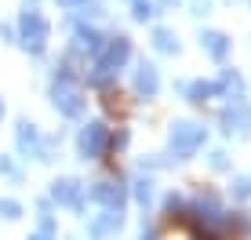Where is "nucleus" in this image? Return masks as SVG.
<instances>
[{
    "label": "nucleus",
    "mask_w": 251,
    "mask_h": 240,
    "mask_svg": "<svg viewBox=\"0 0 251 240\" xmlns=\"http://www.w3.org/2000/svg\"><path fill=\"white\" fill-rule=\"evenodd\" d=\"M91 200L106 204V211H120L124 200H127V193H124V186H117V182H95L91 186Z\"/></svg>",
    "instance_id": "obj_3"
},
{
    "label": "nucleus",
    "mask_w": 251,
    "mask_h": 240,
    "mask_svg": "<svg viewBox=\"0 0 251 240\" xmlns=\"http://www.w3.org/2000/svg\"><path fill=\"white\" fill-rule=\"evenodd\" d=\"M0 117H4V102H0Z\"/></svg>",
    "instance_id": "obj_20"
},
{
    "label": "nucleus",
    "mask_w": 251,
    "mask_h": 240,
    "mask_svg": "<svg viewBox=\"0 0 251 240\" xmlns=\"http://www.w3.org/2000/svg\"><path fill=\"white\" fill-rule=\"evenodd\" d=\"M29 240H55V222H51V215L40 218V229H37Z\"/></svg>",
    "instance_id": "obj_12"
},
{
    "label": "nucleus",
    "mask_w": 251,
    "mask_h": 240,
    "mask_svg": "<svg viewBox=\"0 0 251 240\" xmlns=\"http://www.w3.org/2000/svg\"><path fill=\"white\" fill-rule=\"evenodd\" d=\"M204 139H207V131L201 124H175V131H171V153L175 157H193L204 145Z\"/></svg>",
    "instance_id": "obj_1"
},
{
    "label": "nucleus",
    "mask_w": 251,
    "mask_h": 240,
    "mask_svg": "<svg viewBox=\"0 0 251 240\" xmlns=\"http://www.w3.org/2000/svg\"><path fill=\"white\" fill-rule=\"evenodd\" d=\"M222 124H226V131H233V127H237V131H251V109L244 106V102H233V106L226 109V117H222Z\"/></svg>",
    "instance_id": "obj_5"
},
{
    "label": "nucleus",
    "mask_w": 251,
    "mask_h": 240,
    "mask_svg": "<svg viewBox=\"0 0 251 240\" xmlns=\"http://www.w3.org/2000/svg\"><path fill=\"white\" fill-rule=\"evenodd\" d=\"M55 106L62 109L66 117H80V98H76V91H69V88H55Z\"/></svg>",
    "instance_id": "obj_8"
},
{
    "label": "nucleus",
    "mask_w": 251,
    "mask_h": 240,
    "mask_svg": "<svg viewBox=\"0 0 251 240\" xmlns=\"http://www.w3.org/2000/svg\"><path fill=\"white\" fill-rule=\"evenodd\" d=\"M157 48H160V51H171V48H175V44H171V33H164V29L157 33Z\"/></svg>",
    "instance_id": "obj_17"
},
{
    "label": "nucleus",
    "mask_w": 251,
    "mask_h": 240,
    "mask_svg": "<svg viewBox=\"0 0 251 240\" xmlns=\"http://www.w3.org/2000/svg\"><path fill=\"white\" fill-rule=\"evenodd\" d=\"M106 142H109V135H106V124H88L80 131V157L84 160H95V157H102V149H106Z\"/></svg>",
    "instance_id": "obj_2"
},
{
    "label": "nucleus",
    "mask_w": 251,
    "mask_h": 240,
    "mask_svg": "<svg viewBox=\"0 0 251 240\" xmlns=\"http://www.w3.org/2000/svg\"><path fill=\"white\" fill-rule=\"evenodd\" d=\"M22 29H25V48H33V51L44 48L48 29H44V22H40L37 15H25V19H22Z\"/></svg>",
    "instance_id": "obj_6"
},
{
    "label": "nucleus",
    "mask_w": 251,
    "mask_h": 240,
    "mask_svg": "<svg viewBox=\"0 0 251 240\" xmlns=\"http://www.w3.org/2000/svg\"><path fill=\"white\" fill-rule=\"evenodd\" d=\"M204 44H207V51H211L215 58H222V55H226V37H219V33H207V37H204Z\"/></svg>",
    "instance_id": "obj_11"
},
{
    "label": "nucleus",
    "mask_w": 251,
    "mask_h": 240,
    "mask_svg": "<svg viewBox=\"0 0 251 240\" xmlns=\"http://www.w3.org/2000/svg\"><path fill=\"white\" fill-rule=\"evenodd\" d=\"M55 200L58 204H69V208H80L84 204V190H80V182H73V178H62V182H55Z\"/></svg>",
    "instance_id": "obj_4"
},
{
    "label": "nucleus",
    "mask_w": 251,
    "mask_h": 240,
    "mask_svg": "<svg viewBox=\"0 0 251 240\" xmlns=\"http://www.w3.org/2000/svg\"><path fill=\"white\" fill-rule=\"evenodd\" d=\"M19 149L29 153V157H40V135H37V127H33L29 120L19 124Z\"/></svg>",
    "instance_id": "obj_7"
},
{
    "label": "nucleus",
    "mask_w": 251,
    "mask_h": 240,
    "mask_svg": "<svg viewBox=\"0 0 251 240\" xmlns=\"http://www.w3.org/2000/svg\"><path fill=\"white\" fill-rule=\"evenodd\" d=\"M207 84H193V88H189V95H193V102H204V95H207Z\"/></svg>",
    "instance_id": "obj_16"
},
{
    "label": "nucleus",
    "mask_w": 251,
    "mask_h": 240,
    "mask_svg": "<svg viewBox=\"0 0 251 240\" xmlns=\"http://www.w3.org/2000/svg\"><path fill=\"white\" fill-rule=\"evenodd\" d=\"M138 91L142 95H157V73L150 66H142V73H138Z\"/></svg>",
    "instance_id": "obj_10"
},
{
    "label": "nucleus",
    "mask_w": 251,
    "mask_h": 240,
    "mask_svg": "<svg viewBox=\"0 0 251 240\" xmlns=\"http://www.w3.org/2000/svg\"><path fill=\"white\" fill-rule=\"evenodd\" d=\"M138 240H157V233H153V229H142V237Z\"/></svg>",
    "instance_id": "obj_19"
},
{
    "label": "nucleus",
    "mask_w": 251,
    "mask_h": 240,
    "mask_svg": "<svg viewBox=\"0 0 251 240\" xmlns=\"http://www.w3.org/2000/svg\"><path fill=\"white\" fill-rule=\"evenodd\" d=\"M19 215H22L19 200H0V218H19Z\"/></svg>",
    "instance_id": "obj_13"
},
{
    "label": "nucleus",
    "mask_w": 251,
    "mask_h": 240,
    "mask_svg": "<svg viewBox=\"0 0 251 240\" xmlns=\"http://www.w3.org/2000/svg\"><path fill=\"white\" fill-rule=\"evenodd\" d=\"M211 168H219V171L226 168V153H211Z\"/></svg>",
    "instance_id": "obj_18"
},
{
    "label": "nucleus",
    "mask_w": 251,
    "mask_h": 240,
    "mask_svg": "<svg viewBox=\"0 0 251 240\" xmlns=\"http://www.w3.org/2000/svg\"><path fill=\"white\" fill-rule=\"evenodd\" d=\"M135 186H138V190H135V196H138V200H142V204H150V196H153L150 182H135Z\"/></svg>",
    "instance_id": "obj_14"
},
{
    "label": "nucleus",
    "mask_w": 251,
    "mask_h": 240,
    "mask_svg": "<svg viewBox=\"0 0 251 240\" xmlns=\"http://www.w3.org/2000/svg\"><path fill=\"white\" fill-rule=\"evenodd\" d=\"M233 186H237V190H233L237 196H251V178H237Z\"/></svg>",
    "instance_id": "obj_15"
},
{
    "label": "nucleus",
    "mask_w": 251,
    "mask_h": 240,
    "mask_svg": "<svg viewBox=\"0 0 251 240\" xmlns=\"http://www.w3.org/2000/svg\"><path fill=\"white\" fill-rule=\"evenodd\" d=\"M120 211H106V218H95L91 222V233L95 237H106V233H113V229H120Z\"/></svg>",
    "instance_id": "obj_9"
}]
</instances>
